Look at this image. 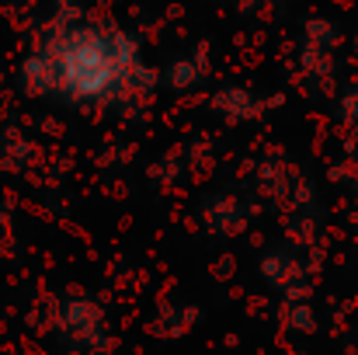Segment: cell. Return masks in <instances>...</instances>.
I'll list each match as a JSON object with an SVG mask.
<instances>
[{
    "instance_id": "1",
    "label": "cell",
    "mask_w": 358,
    "mask_h": 355,
    "mask_svg": "<svg viewBox=\"0 0 358 355\" xmlns=\"http://www.w3.org/2000/svg\"><path fill=\"white\" fill-rule=\"evenodd\" d=\"M132 56L112 35H73L38 56V88H52L70 98H108L122 91Z\"/></svg>"
}]
</instances>
